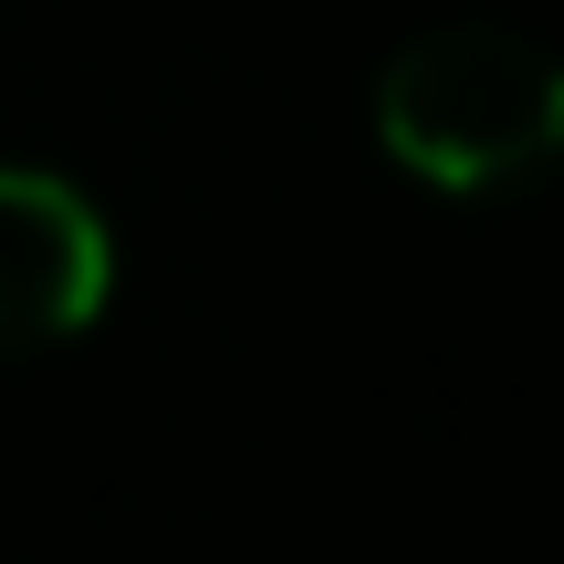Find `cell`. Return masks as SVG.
<instances>
[{"label":"cell","mask_w":564,"mask_h":564,"mask_svg":"<svg viewBox=\"0 0 564 564\" xmlns=\"http://www.w3.org/2000/svg\"><path fill=\"white\" fill-rule=\"evenodd\" d=\"M377 147L429 188H512L564 147V74L502 21L419 32L377 74Z\"/></svg>","instance_id":"cell-1"},{"label":"cell","mask_w":564,"mask_h":564,"mask_svg":"<svg viewBox=\"0 0 564 564\" xmlns=\"http://www.w3.org/2000/svg\"><path fill=\"white\" fill-rule=\"evenodd\" d=\"M116 293V230L53 167L0 158V356H42V345L84 335Z\"/></svg>","instance_id":"cell-2"}]
</instances>
